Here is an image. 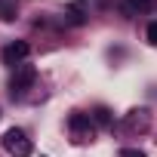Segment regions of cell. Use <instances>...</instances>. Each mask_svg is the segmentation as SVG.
<instances>
[{"instance_id": "52a82bcc", "label": "cell", "mask_w": 157, "mask_h": 157, "mask_svg": "<svg viewBox=\"0 0 157 157\" xmlns=\"http://www.w3.org/2000/svg\"><path fill=\"white\" fill-rule=\"evenodd\" d=\"M16 13H19V6H16V0H0V19H16Z\"/></svg>"}, {"instance_id": "6da1fadb", "label": "cell", "mask_w": 157, "mask_h": 157, "mask_svg": "<svg viewBox=\"0 0 157 157\" xmlns=\"http://www.w3.org/2000/svg\"><path fill=\"white\" fill-rule=\"evenodd\" d=\"M3 148H6L13 157H31V151H34L31 139H28L19 126H13V129H6V132H3Z\"/></svg>"}, {"instance_id": "9c48e42d", "label": "cell", "mask_w": 157, "mask_h": 157, "mask_svg": "<svg viewBox=\"0 0 157 157\" xmlns=\"http://www.w3.org/2000/svg\"><path fill=\"white\" fill-rule=\"evenodd\" d=\"M145 37H148V43H154V46H157V22H151V25H148Z\"/></svg>"}, {"instance_id": "ba28073f", "label": "cell", "mask_w": 157, "mask_h": 157, "mask_svg": "<svg viewBox=\"0 0 157 157\" xmlns=\"http://www.w3.org/2000/svg\"><path fill=\"white\" fill-rule=\"evenodd\" d=\"M96 123L108 126V123H111V111H108V108H96Z\"/></svg>"}, {"instance_id": "5b68a950", "label": "cell", "mask_w": 157, "mask_h": 157, "mask_svg": "<svg viewBox=\"0 0 157 157\" xmlns=\"http://www.w3.org/2000/svg\"><path fill=\"white\" fill-rule=\"evenodd\" d=\"M129 13H151L154 6H157V0H126L123 3Z\"/></svg>"}, {"instance_id": "7a4b0ae2", "label": "cell", "mask_w": 157, "mask_h": 157, "mask_svg": "<svg viewBox=\"0 0 157 157\" xmlns=\"http://www.w3.org/2000/svg\"><path fill=\"white\" fill-rule=\"evenodd\" d=\"M68 129H71L74 142H93V136H96L93 117H90V114H80V111H74V114L68 117Z\"/></svg>"}, {"instance_id": "30bf717a", "label": "cell", "mask_w": 157, "mask_h": 157, "mask_svg": "<svg viewBox=\"0 0 157 157\" xmlns=\"http://www.w3.org/2000/svg\"><path fill=\"white\" fill-rule=\"evenodd\" d=\"M120 157H145V151H139V148H123Z\"/></svg>"}, {"instance_id": "8992f818", "label": "cell", "mask_w": 157, "mask_h": 157, "mask_svg": "<svg viewBox=\"0 0 157 157\" xmlns=\"http://www.w3.org/2000/svg\"><path fill=\"white\" fill-rule=\"evenodd\" d=\"M68 16H71L74 25H83V22H86V6H83V3H71V6H68Z\"/></svg>"}, {"instance_id": "3957f363", "label": "cell", "mask_w": 157, "mask_h": 157, "mask_svg": "<svg viewBox=\"0 0 157 157\" xmlns=\"http://www.w3.org/2000/svg\"><path fill=\"white\" fill-rule=\"evenodd\" d=\"M28 56H31V46H28L25 40H13V43H6V46H3V52H0L3 65H10V68H19Z\"/></svg>"}, {"instance_id": "277c9868", "label": "cell", "mask_w": 157, "mask_h": 157, "mask_svg": "<svg viewBox=\"0 0 157 157\" xmlns=\"http://www.w3.org/2000/svg\"><path fill=\"white\" fill-rule=\"evenodd\" d=\"M34 80H37V68L34 65H19L16 74H13V80H10V90L13 93H25Z\"/></svg>"}]
</instances>
